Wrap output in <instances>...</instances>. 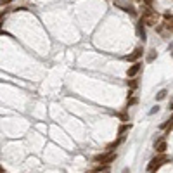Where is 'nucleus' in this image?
I'll use <instances>...</instances> for the list:
<instances>
[{"label": "nucleus", "mask_w": 173, "mask_h": 173, "mask_svg": "<svg viewBox=\"0 0 173 173\" xmlns=\"http://www.w3.org/2000/svg\"><path fill=\"white\" fill-rule=\"evenodd\" d=\"M156 21H157L156 11H152L151 7H146V9L142 11V23H144L146 26H154Z\"/></svg>", "instance_id": "nucleus-1"}, {"label": "nucleus", "mask_w": 173, "mask_h": 173, "mask_svg": "<svg viewBox=\"0 0 173 173\" xmlns=\"http://www.w3.org/2000/svg\"><path fill=\"white\" fill-rule=\"evenodd\" d=\"M168 161H170V157H168L166 154L163 152V154H159L157 157H154V159H152V161L149 163V166H147V170H149L151 173H154V171L157 170V168H161L163 164H164V163H168Z\"/></svg>", "instance_id": "nucleus-2"}, {"label": "nucleus", "mask_w": 173, "mask_h": 173, "mask_svg": "<svg viewBox=\"0 0 173 173\" xmlns=\"http://www.w3.org/2000/svg\"><path fill=\"white\" fill-rule=\"evenodd\" d=\"M114 159H116V152H113V151H108L106 154L95 156V163H101V164H109V163H113Z\"/></svg>", "instance_id": "nucleus-3"}, {"label": "nucleus", "mask_w": 173, "mask_h": 173, "mask_svg": "<svg viewBox=\"0 0 173 173\" xmlns=\"http://www.w3.org/2000/svg\"><path fill=\"white\" fill-rule=\"evenodd\" d=\"M140 69H142V64L137 61V62H133V64L128 68V71H126V75L130 76V78H133V76H137L139 73H140Z\"/></svg>", "instance_id": "nucleus-4"}, {"label": "nucleus", "mask_w": 173, "mask_h": 173, "mask_svg": "<svg viewBox=\"0 0 173 173\" xmlns=\"http://www.w3.org/2000/svg\"><path fill=\"white\" fill-rule=\"evenodd\" d=\"M142 54H144V50H142L140 47H139V49H135L133 52H132V54H130V55H126L125 59H126V61H132V62H137V59H139V57H140Z\"/></svg>", "instance_id": "nucleus-5"}, {"label": "nucleus", "mask_w": 173, "mask_h": 173, "mask_svg": "<svg viewBox=\"0 0 173 173\" xmlns=\"http://www.w3.org/2000/svg\"><path fill=\"white\" fill-rule=\"evenodd\" d=\"M154 149H156L157 154H163V152L166 151V142L163 140V139H161V140H157L156 144H154Z\"/></svg>", "instance_id": "nucleus-6"}, {"label": "nucleus", "mask_w": 173, "mask_h": 173, "mask_svg": "<svg viewBox=\"0 0 173 173\" xmlns=\"http://www.w3.org/2000/svg\"><path fill=\"white\" fill-rule=\"evenodd\" d=\"M130 128H132V125H130V123L121 125V126H119V130H118V135H119V137H123V133H126V132H128Z\"/></svg>", "instance_id": "nucleus-7"}, {"label": "nucleus", "mask_w": 173, "mask_h": 173, "mask_svg": "<svg viewBox=\"0 0 173 173\" xmlns=\"http://www.w3.org/2000/svg\"><path fill=\"white\" fill-rule=\"evenodd\" d=\"M137 31H139L142 40H146V31H144V23H142V19H140V23H139V26H137Z\"/></svg>", "instance_id": "nucleus-8"}, {"label": "nucleus", "mask_w": 173, "mask_h": 173, "mask_svg": "<svg viewBox=\"0 0 173 173\" xmlns=\"http://www.w3.org/2000/svg\"><path fill=\"white\" fill-rule=\"evenodd\" d=\"M108 171H109L108 164H101V166H97L95 170H94V173H108Z\"/></svg>", "instance_id": "nucleus-9"}, {"label": "nucleus", "mask_w": 173, "mask_h": 173, "mask_svg": "<svg viewBox=\"0 0 173 173\" xmlns=\"http://www.w3.org/2000/svg\"><path fill=\"white\" fill-rule=\"evenodd\" d=\"M166 90H161V92H159V94H157V95H156V99H157V101H163V99H164V97H166Z\"/></svg>", "instance_id": "nucleus-10"}, {"label": "nucleus", "mask_w": 173, "mask_h": 173, "mask_svg": "<svg viewBox=\"0 0 173 173\" xmlns=\"http://www.w3.org/2000/svg\"><path fill=\"white\" fill-rule=\"evenodd\" d=\"M154 57H156V50H151V54L147 55V61H154Z\"/></svg>", "instance_id": "nucleus-11"}, {"label": "nucleus", "mask_w": 173, "mask_h": 173, "mask_svg": "<svg viewBox=\"0 0 173 173\" xmlns=\"http://www.w3.org/2000/svg\"><path fill=\"white\" fill-rule=\"evenodd\" d=\"M133 104H137V99H130V101H128V106H133Z\"/></svg>", "instance_id": "nucleus-12"}, {"label": "nucleus", "mask_w": 173, "mask_h": 173, "mask_svg": "<svg viewBox=\"0 0 173 173\" xmlns=\"http://www.w3.org/2000/svg\"><path fill=\"white\" fill-rule=\"evenodd\" d=\"M130 86H132V88H135V86H137V81L132 80V81H130Z\"/></svg>", "instance_id": "nucleus-13"}, {"label": "nucleus", "mask_w": 173, "mask_h": 173, "mask_svg": "<svg viewBox=\"0 0 173 173\" xmlns=\"http://www.w3.org/2000/svg\"><path fill=\"white\" fill-rule=\"evenodd\" d=\"M157 111H159V108H157V106H156V108H152V109H151V114H154V113H157Z\"/></svg>", "instance_id": "nucleus-14"}, {"label": "nucleus", "mask_w": 173, "mask_h": 173, "mask_svg": "<svg viewBox=\"0 0 173 173\" xmlns=\"http://www.w3.org/2000/svg\"><path fill=\"white\" fill-rule=\"evenodd\" d=\"M12 0H2V5H7V4H11Z\"/></svg>", "instance_id": "nucleus-15"}, {"label": "nucleus", "mask_w": 173, "mask_h": 173, "mask_svg": "<svg viewBox=\"0 0 173 173\" xmlns=\"http://www.w3.org/2000/svg\"><path fill=\"white\" fill-rule=\"evenodd\" d=\"M123 173H130V170H126V168H125V170H123Z\"/></svg>", "instance_id": "nucleus-16"}, {"label": "nucleus", "mask_w": 173, "mask_h": 173, "mask_svg": "<svg viewBox=\"0 0 173 173\" xmlns=\"http://www.w3.org/2000/svg\"><path fill=\"white\" fill-rule=\"evenodd\" d=\"M137 2H142V0H137Z\"/></svg>", "instance_id": "nucleus-17"}, {"label": "nucleus", "mask_w": 173, "mask_h": 173, "mask_svg": "<svg viewBox=\"0 0 173 173\" xmlns=\"http://www.w3.org/2000/svg\"><path fill=\"white\" fill-rule=\"evenodd\" d=\"M171 31H173V28H171Z\"/></svg>", "instance_id": "nucleus-18"}, {"label": "nucleus", "mask_w": 173, "mask_h": 173, "mask_svg": "<svg viewBox=\"0 0 173 173\" xmlns=\"http://www.w3.org/2000/svg\"><path fill=\"white\" fill-rule=\"evenodd\" d=\"M171 57H173V54H171Z\"/></svg>", "instance_id": "nucleus-19"}]
</instances>
